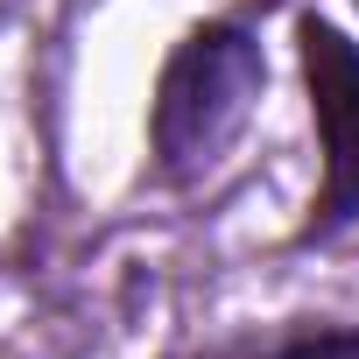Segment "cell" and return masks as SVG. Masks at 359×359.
<instances>
[{"label": "cell", "mask_w": 359, "mask_h": 359, "mask_svg": "<svg viewBox=\"0 0 359 359\" xmlns=\"http://www.w3.org/2000/svg\"><path fill=\"white\" fill-rule=\"evenodd\" d=\"M296 64L317 127V191L296 226V247H338L359 226V43L331 15L296 8Z\"/></svg>", "instance_id": "7a4b0ae2"}, {"label": "cell", "mask_w": 359, "mask_h": 359, "mask_svg": "<svg viewBox=\"0 0 359 359\" xmlns=\"http://www.w3.org/2000/svg\"><path fill=\"white\" fill-rule=\"evenodd\" d=\"M205 359H359V324H345V317H289L275 331L226 338Z\"/></svg>", "instance_id": "3957f363"}, {"label": "cell", "mask_w": 359, "mask_h": 359, "mask_svg": "<svg viewBox=\"0 0 359 359\" xmlns=\"http://www.w3.org/2000/svg\"><path fill=\"white\" fill-rule=\"evenodd\" d=\"M261 92H268L261 0L191 22L169 43L148 92V184L176 198L212 184L240 148V134L254 127Z\"/></svg>", "instance_id": "6da1fadb"}]
</instances>
